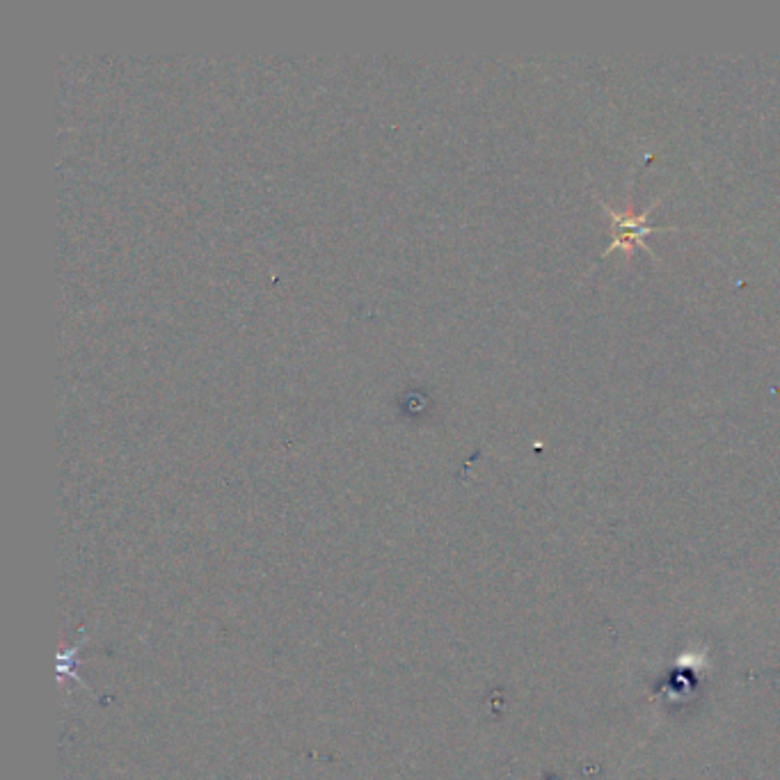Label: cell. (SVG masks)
<instances>
[{
    "instance_id": "obj_1",
    "label": "cell",
    "mask_w": 780,
    "mask_h": 780,
    "mask_svg": "<svg viewBox=\"0 0 780 780\" xmlns=\"http://www.w3.org/2000/svg\"><path fill=\"white\" fill-rule=\"evenodd\" d=\"M609 216H611V225H614L618 229V234L614 241H611V250L616 248H634L636 243L646 245V241H643V236H648L652 232H659V229H666V227H648L646 225V218L650 216V211L643 213V216H632V213H625V216H620V213L611 211L609 209ZM648 248V245H646Z\"/></svg>"
}]
</instances>
